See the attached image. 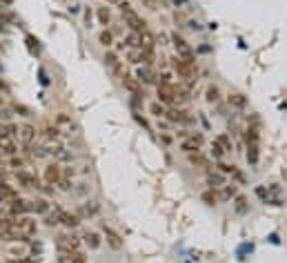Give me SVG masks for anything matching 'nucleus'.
<instances>
[{
    "instance_id": "1",
    "label": "nucleus",
    "mask_w": 287,
    "mask_h": 263,
    "mask_svg": "<svg viewBox=\"0 0 287 263\" xmlns=\"http://www.w3.org/2000/svg\"><path fill=\"white\" fill-rule=\"evenodd\" d=\"M245 145H247L249 165H256L261 158V130H258V125H249L245 130Z\"/></svg>"
},
{
    "instance_id": "2",
    "label": "nucleus",
    "mask_w": 287,
    "mask_h": 263,
    "mask_svg": "<svg viewBox=\"0 0 287 263\" xmlns=\"http://www.w3.org/2000/svg\"><path fill=\"white\" fill-rule=\"evenodd\" d=\"M118 7H120L122 18H125V25L129 27V31H134V34H145V31H147V23L132 9V5L120 0V2H118Z\"/></svg>"
},
{
    "instance_id": "3",
    "label": "nucleus",
    "mask_w": 287,
    "mask_h": 263,
    "mask_svg": "<svg viewBox=\"0 0 287 263\" xmlns=\"http://www.w3.org/2000/svg\"><path fill=\"white\" fill-rule=\"evenodd\" d=\"M169 65L171 69H174V74L178 78H185V80H190V83H194V78H196V72H198V67H196L194 63H187V60H183L180 56H171L169 58Z\"/></svg>"
},
{
    "instance_id": "4",
    "label": "nucleus",
    "mask_w": 287,
    "mask_h": 263,
    "mask_svg": "<svg viewBox=\"0 0 287 263\" xmlns=\"http://www.w3.org/2000/svg\"><path fill=\"white\" fill-rule=\"evenodd\" d=\"M0 241H7V243H18V241L24 239L20 237L18 228H16V219H9V216H0Z\"/></svg>"
},
{
    "instance_id": "5",
    "label": "nucleus",
    "mask_w": 287,
    "mask_h": 263,
    "mask_svg": "<svg viewBox=\"0 0 287 263\" xmlns=\"http://www.w3.org/2000/svg\"><path fill=\"white\" fill-rule=\"evenodd\" d=\"M165 121L169 125H180V127H190L196 123V118L187 112L185 107H167L165 112Z\"/></svg>"
},
{
    "instance_id": "6",
    "label": "nucleus",
    "mask_w": 287,
    "mask_h": 263,
    "mask_svg": "<svg viewBox=\"0 0 287 263\" xmlns=\"http://www.w3.org/2000/svg\"><path fill=\"white\" fill-rule=\"evenodd\" d=\"M169 40H171V45H174V49H176V56H180L183 60H187V63H194V65H196V54H194V49H191V45L187 43V40L183 38L178 31H174V34L169 36Z\"/></svg>"
},
{
    "instance_id": "7",
    "label": "nucleus",
    "mask_w": 287,
    "mask_h": 263,
    "mask_svg": "<svg viewBox=\"0 0 287 263\" xmlns=\"http://www.w3.org/2000/svg\"><path fill=\"white\" fill-rule=\"evenodd\" d=\"M16 228H18L20 237H23L24 243H27V241H31V237L38 234V221H36L34 216H29V214H23V216L16 219Z\"/></svg>"
},
{
    "instance_id": "8",
    "label": "nucleus",
    "mask_w": 287,
    "mask_h": 263,
    "mask_svg": "<svg viewBox=\"0 0 287 263\" xmlns=\"http://www.w3.org/2000/svg\"><path fill=\"white\" fill-rule=\"evenodd\" d=\"M156 101L165 107L176 105V83H156Z\"/></svg>"
},
{
    "instance_id": "9",
    "label": "nucleus",
    "mask_w": 287,
    "mask_h": 263,
    "mask_svg": "<svg viewBox=\"0 0 287 263\" xmlns=\"http://www.w3.org/2000/svg\"><path fill=\"white\" fill-rule=\"evenodd\" d=\"M120 78H122V85H125V89L127 92H132L134 94V98H145V87H143V83L138 80L136 76H132V74H120Z\"/></svg>"
},
{
    "instance_id": "10",
    "label": "nucleus",
    "mask_w": 287,
    "mask_h": 263,
    "mask_svg": "<svg viewBox=\"0 0 287 263\" xmlns=\"http://www.w3.org/2000/svg\"><path fill=\"white\" fill-rule=\"evenodd\" d=\"M54 216H56V221H58V223L67 225L69 230L78 228V223H80V216L73 214V212H67V210L60 208V205H54Z\"/></svg>"
},
{
    "instance_id": "11",
    "label": "nucleus",
    "mask_w": 287,
    "mask_h": 263,
    "mask_svg": "<svg viewBox=\"0 0 287 263\" xmlns=\"http://www.w3.org/2000/svg\"><path fill=\"white\" fill-rule=\"evenodd\" d=\"M14 176L18 181V185L27 187V190H40V179L36 174H31V172L18 170V172H14Z\"/></svg>"
},
{
    "instance_id": "12",
    "label": "nucleus",
    "mask_w": 287,
    "mask_h": 263,
    "mask_svg": "<svg viewBox=\"0 0 287 263\" xmlns=\"http://www.w3.org/2000/svg\"><path fill=\"white\" fill-rule=\"evenodd\" d=\"M56 245H58V252H69V250H80L83 243H80L76 234H60Z\"/></svg>"
},
{
    "instance_id": "13",
    "label": "nucleus",
    "mask_w": 287,
    "mask_h": 263,
    "mask_svg": "<svg viewBox=\"0 0 287 263\" xmlns=\"http://www.w3.org/2000/svg\"><path fill=\"white\" fill-rule=\"evenodd\" d=\"M43 179L47 185H58L60 181H63V167H60L58 163H49V165L45 167Z\"/></svg>"
},
{
    "instance_id": "14",
    "label": "nucleus",
    "mask_w": 287,
    "mask_h": 263,
    "mask_svg": "<svg viewBox=\"0 0 287 263\" xmlns=\"http://www.w3.org/2000/svg\"><path fill=\"white\" fill-rule=\"evenodd\" d=\"M18 190H16L14 185H9L5 179H0V203H14L16 199H18Z\"/></svg>"
},
{
    "instance_id": "15",
    "label": "nucleus",
    "mask_w": 287,
    "mask_h": 263,
    "mask_svg": "<svg viewBox=\"0 0 287 263\" xmlns=\"http://www.w3.org/2000/svg\"><path fill=\"white\" fill-rule=\"evenodd\" d=\"M18 138L24 147H31V143L36 141V127L29 125V123H24V125L18 127Z\"/></svg>"
},
{
    "instance_id": "16",
    "label": "nucleus",
    "mask_w": 287,
    "mask_h": 263,
    "mask_svg": "<svg viewBox=\"0 0 287 263\" xmlns=\"http://www.w3.org/2000/svg\"><path fill=\"white\" fill-rule=\"evenodd\" d=\"M58 263H87L83 250H69V252H58Z\"/></svg>"
},
{
    "instance_id": "17",
    "label": "nucleus",
    "mask_w": 287,
    "mask_h": 263,
    "mask_svg": "<svg viewBox=\"0 0 287 263\" xmlns=\"http://www.w3.org/2000/svg\"><path fill=\"white\" fill-rule=\"evenodd\" d=\"M136 78L143 83V87H145V85H156L158 83V76L149 69V65H141V67L136 69Z\"/></svg>"
},
{
    "instance_id": "18",
    "label": "nucleus",
    "mask_w": 287,
    "mask_h": 263,
    "mask_svg": "<svg viewBox=\"0 0 287 263\" xmlns=\"http://www.w3.org/2000/svg\"><path fill=\"white\" fill-rule=\"evenodd\" d=\"M205 101L210 103V105H216V107L223 105V92H220L218 85H207V89H205Z\"/></svg>"
},
{
    "instance_id": "19",
    "label": "nucleus",
    "mask_w": 287,
    "mask_h": 263,
    "mask_svg": "<svg viewBox=\"0 0 287 263\" xmlns=\"http://www.w3.org/2000/svg\"><path fill=\"white\" fill-rule=\"evenodd\" d=\"M102 237H105V241H107V245L112 250H120L122 248V239H120V234L114 232L112 228H107V225H102Z\"/></svg>"
},
{
    "instance_id": "20",
    "label": "nucleus",
    "mask_w": 287,
    "mask_h": 263,
    "mask_svg": "<svg viewBox=\"0 0 287 263\" xmlns=\"http://www.w3.org/2000/svg\"><path fill=\"white\" fill-rule=\"evenodd\" d=\"M187 161H190V165L198 167V170H210V158H207L203 152H194V154H187Z\"/></svg>"
},
{
    "instance_id": "21",
    "label": "nucleus",
    "mask_w": 287,
    "mask_h": 263,
    "mask_svg": "<svg viewBox=\"0 0 287 263\" xmlns=\"http://www.w3.org/2000/svg\"><path fill=\"white\" fill-rule=\"evenodd\" d=\"M227 181H225V174H220L218 170H207V185L212 187V190H220V187L225 185Z\"/></svg>"
},
{
    "instance_id": "22",
    "label": "nucleus",
    "mask_w": 287,
    "mask_h": 263,
    "mask_svg": "<svg viewBox=\"0 0 287 263\" xmlns=\"http://www.w3.org/2000/svg\"><path fill=\"white\" fill-rule=\"evenodd\" d=\"M227 105H229V107H234V109H240V112H243V109L247 107V98H245L240 92H232V94H227Z\"/></svg>"
},
{
    "instance_id": "23",
    "label": "nucleus",
    "mask_w": 287,
    "mask_h": 263,
    "mask_svg": "<svg viewBox=\"0 0 287 263\" xmlns=\"http://www.w3.org/2000/svg\"><path fill=\"white\" fill-rule=\"evenodd\" d=\"M9 212H11L14 216H23V214H27V212H29V203L18 196L14 203H9Z\"/></svg>"
},
{
    "instance_id": "24",
    "label": "nucleus",
    "mask_w": 287,
    "mask_h": 263,
    "mask_svg": "<svg viewBox=\"0 0 287 263\" xmlns=\"http://www.w3.org/2000/svg\"><path fill=\"white\" fill-rule=\"evenodd\" d=\"M214 143L225 152V154L234 152V141H232V136H229V134H225V132H223V134H218V136L214 138Z\"/></svg>"
},
{
    "instance_id": "25",
    "label": "nucleus",
    "mask_w": 287,
    "mask_h": 263,
    "mask_svg": "<svg viewBox=\"0 0 287 263\" xmlns=\"http://www.w3.org/2000/svg\"><path fill=\"white\" fill-rule=\"evenodd\" d=\"M180 150L185 152V154H194V152H203V145H200V143H196L191 136H187V138H183V141H180Z\"/></svg>"
},
{
    "instance_id": "26",
    "label": "nucleus",
    "mask_w": 287,
    "mask_h": 263,
    "mask_svg": "<svg viewBox=\"0 0 287 263\" xmlns=\"http://www.w3.org/2000/svg\"><path fill=\"white\" fill-rule=\"evenodd\" d=\"M85 243H87V248L89 250H98L100 248V243H102V239H100V234L98 232H94V230H89V232H85Z\"/></svg>"
},
{
    "instance_id": "27",
    "label": "nucleus",
    "mask_w": 287,
    "mask_h": 263,
    "mask_svg": "<svg viewBox=\"0 0 287 263\" xmlns=\"http://www.w3.org/2000/svg\"><path fill=\"white\" fill-rule=\"evenodd\" d=\"M96 16H98V23H100L105 29L112 25V11H109V7H105V5L96 7Z\"/></svg>"
},
{
    "instance_id": "28",
    "label": "nucleus",
    "mask_w": 287,
    "mask_h": 263,
    "mask_svg": "<svg viewBox=\"0 0 287 263\" xmlns=\"http://www.w3.org/2000/svg\"><path fill=\"white\" fill-rule=\"evenodd\" d=\"M234 210H236V214H247L249 210V201L245 194H236L234 196Z\"/></svg>"
},
{
    "instance_id": "29",
    "label": "nucleus",
    "mask_w": 287,
    "mask_h": 263,
    "mask_svg": "<svg viewBox=\"0 0 287 263\" xmlns=\"http://www.w3.org/2000/svg\"><path fill=\"white\" fill-rule=\"evenodd\" d=\"M147 112H149L151 116H156V118H165L167 107L163 105V103H158V101H151L149 105H147Z\"/></svg>"
},
{
    "instance_id": "30",
    "label": "nucleus",
    "mask_w": 287,
    "mask_h": 263,
    "mask_svg": "<svg viewBox=\"0 0 287 263\" xmlns=\"http://www.w3.org/2000/svg\"><path fill=\"white\" fill-rule=\"evenodd\" d=\"M29 210H34V212H38V214H49L51 205H49L45 199H36V201H29Z\"/></svg>"
},
{
    "instance_id": "31",
    "label": "nucleus",
    "mask_w": 287,
    "mask_h": 263,
    "mask_svg": "<svg viewBox=\"0 0 287 263\" xmlns=\"http://www.w3.org/2000/svg\"><path fill=\"white\" fill-rule=\"evenodd\" d=\"M200 201H203V203H207V205H216L220 201V196H218V192H216V190L207 187V190L200 194Z\"/></svg>"
},
{
    "instance_id": "32",
    "label": "nucleus",
    "mask_w": 287,
    "mask_h": 263,
    "mask_svg": "<svg viewBox=\"0 0 287 263\" xmlns=\"http://www.w3.org/2000/svg\"><path fill=\"white\" fill-rule=\"evenodd\" d=\"M236 194H239V187L234 185V183H225V185L220 187V192H218L220 199H234Z\"/></svg>"
},
{
    "instance_id": "33",
    "label": "nucleus",
    "mask_w": 287,
    "mask_h": 263,
    "mask_svg": "<svg viewBox=\"0 0 287 263\" xmlns=\"http://www.w3.org/2000/svg\"><path fill=\"white\" fill-rule=\"evenodd\" d=\"M105 63H107L116 74H120L122 65H120V60H118V54H114V52H107V54H105Z\"/></svg>"
},
{
    "instance_id": "34",
    "label": "nucleus",
    "mask_w": 287,
    "mask_h": 263,
    "mask_svg": "<svg viewBox=\"0 0 287 263\" xmlns=\"http://www.w3.org/2000/svg\"><path fill=\"white\" fill-rule=\"evenodd\" d=\"M98 43L102 45V47H112L114 45V31H109V29H102L100 34H98Z\"/></svg>"
},
{
    "instance_id": "35",
    "label": "nucleus",
    "mask_w": 287,
    "mask_h": 263,
    "mask_svg": "<svg viewBox=\"0 0 287 263\" xmlns=\"http://www.w3.org/2000/svg\"><path fill=\"white\" fill-rule=\"evenodd\" d=\"M216 167H218V172L225 176H232L234 172H236V165H229V163H225V161H216Z\"/></svg>"
},
{
    "instance_id": "36",
    "label": "nucleus",
    "mask_w": 287,
    "mask_h": 263,
    "mask_svg": "<svg viewBox=\"0 0 287 263\" xmlns=\"http://www.w3.org/2000/svg\"><path fill=\"white\" fill-rule=\"evenodd\" d=\"M45 136L49 141H56V138H60V130L56 125H45Z\"/></svg>"
},
{
    "instance_id": "37",
    "label": "nucleus",
    "mask_w": 287,
    "mask_h": 263,
    "mask_svg": "<svg viewBox=\"0 0 287 263\" xmlns=\"http://www.w3.org/2000/svg\"><path fill=\"white\" fill-rule=\"evenodd\" d=\"M9 167H14V170L18 172V170H23V167H24V161L20 158L18 154H16V156H9Z\"/></svg>"
},
{
    "instance_id": "38",
    "label": "nucleus",
    "mask_w": 287,
    "mask_h": 263,
    "mask_svg": "<svg viewBox=\"0 0 287 263\" xmlns=\"http://www.w3.org/2000/svg\"><path fill=\"white\" fill-rule=\"evenodd\" d=\"M98 212V208H96V203H92V205H83L80 208V212L78 214H83V216H94Z\"/></svg>"
},
{
    "instance_id": "39",
    "label": "nucleus",
    "mask_w": 287,
    "mask_h": 263,
    "mask_svg": "<svg viewBox=\"0 0 287 263\" xmlns=\"http://www.w3.org/2000/svg\"><path fill=\"white\" fill-rule=\"evenodd\" d=\"M210 154H212V158H214V161H223V156H225V152L220 150L218 145H216V143H212V150H210Z\"/></svg>"
},
{
    "instance_id": "40",
    "label": "nucleus",
    "mask_w": 287,
    "mask_h": 263,
    "mask_svg": "<svg viewBox=\"0 0 287 263\" xmlns=\"http://www.w3.org/2000/svg\"><path fill=\"white\" fill-rule=\"evenodd\" d=\"M158 83H174V76L169 72H161L158 74Z\"/></svg>"
},
{
    "instance_id": "41",
    "label": "nucleus",
    "mask_w": 287,
    "mask_h": 263,
    "mask_svg": "<svg viewBox=\"0 0 287 263\" xmlns=\"http://www.w3.org/2000/svg\"><path fill=\"white\" fill-rule=\"evenodd\" d=\"M134 118H136V121H138V123H141V125H143V127H145V130H149V123H147V118H143V116H141V114H134Z\"/></svg>"
},
{
    "instance_id": "42",
    "label": "nucleus",
    "mask_w": 287,
    "mask_h": 263,
    "mask_svg": "<svg viewBox=\"0 0 287 263\" xmlns=\"http://www.w3.org/2000/svg\"><path fill=\"white\" fill-rule=\"evenodd\" d=\"M161 141L165 143V145H169V143H171V136H169V134H165V132H161Z\"/></svg>"
},
{
    "instance_id": "43",
    "label": "nucleus",
    "mask_w": 287,
    "mask_h": 263,
    "mask_svg": "<svg viewBox=\"0 0 287 263\" xmlns=\"http://www.w3.org/2000/svg\"><path fill=\"white\" fill-rule=\"evenodd\" d=\"M85 20H87V25H92V11L87 9V14H85Z\"/></svg>"
},
{
    "instance_id": "44",
    "label": "nucleus",
    "mask_w": 287,
    "mask_h": 263,
    "mask_svg": "<svg viewBox=\"0 0 287 263\" xmlns=\"http://www.w3.org/2000/svg\"><path fill=\"white\" fill-rule=\"evenodd\" d=\"M9 263H29V261H24V259H11Z\"/></svg>"
},
{
    "instance_id": "45",
    "label": "nucleus",
    "mask_w": 287,
    "mask_h": 263,
    "mask_svg": "<svg viewBox=\"0 0 287 263\" xmlns=\"http://www.w3.org/2000/svg\"><path fill=\"white\" fill-rule=\"evenodd\" d=\"M107 2H116V5H118V2H120V0H107Z\"/></svg>"
}]
</instances>
